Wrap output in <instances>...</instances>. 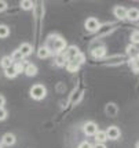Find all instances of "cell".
<instances>
[{"label":"cell","mask_w":139,"mask_h":148,"mask_svg":"<svg viewBox=\"0 0 139 148\" xmlns=\"http://www.w3.org/2000/svg\"><path fill=\"white\" fill-rule=\"evenodd\" d=\"M92 148H106V145L105 144H95V145H92Z\"/></svg>","instance_id":"cell-31"},{"label":"cell","mask_w":139,"mask_h":148,"mask_svg":"<svg viewBox=\"0 0 139 148\" xmlns=\"http://www.w3.org/2000/svg\"><path fill=\"white\" fill-rule=\"evenodd\" d=\"M91 54H92V57L94 58H103L105 56H106V49H105V46L95 47V49H92Z\"/></svg>","instance_id":"cell-10"},{"label":"cell","mask_w":139,"mask_h":148,"mask_svg":"<svg viewBox=\"0 0 139 148\" xmlns=\"http://www.w3.org/2000/svg\"><path fill=\"white\" fill-rule=\"evenodd\" d=\"M7 118V110L3 107V108H0V121H4Z\"/></svg>","instance_id":"cell-27"},{"label":"cell","mask_w":139,"mask_h":148,"mask_svg":"<svg viewBox=\"0 0 139 148\" xmlns=\"http://www.w3.org/2000/svg\"><path fill=\"white\" fill-rule=\"evenodd\" d=\"M25 73L28 76H35V75H37V66L35 64H26Z\"/></svg>","instance_id":"cell-13"},{"label":"cell","mask_w":139,"mask_h":148,"mask_svg":"<svg viewBox=\"0 0 139 148\" xmlns=\"http://www.w3.org/2000/svg\"><path fill=\"white\" fill-rule=\"evenodd\" d=\"M6 8H7V3L4 1V0H0V13H1V11H4Z\"/></svg>","instance_id":"cell-29"},{"label":"cell","mask_w":139,"mask_h":148,"mask_svg":"<svg viewBox=\"0 0 139 148\" xmlns=\"http://www.w3.org/2000/svg\"><path fill=\"white\" fill-rule=\"evenodd\" d=\"M55 64H57L58 66H65V65H66V60H65V57H63L62 53H61V54H57V58H55Z\"/></svg>","instance_id":"cell-21"},{"label":"cell","mask_w":139,"mask_h":148,"mask_svg":"<svg viewBox=\"0 0 139 148\" xmlns=\"http://www.w3.org/2000/svg\"><path fill=\"white\" fill-rule=\"evenodd\" d=\"M106 112H108L110 116H116V114H117V108H116V105H114V104H109L108 107H106Z\"/></svg>","instance_id":"cell-24"},{"label":"cell","mask_w":139,"mask_h":148,"mask_svg":"<svg viewBox=\"0 0 139 148\" xmlns=\"http://www.w3.org/2000/svg\"><path fill=\"white\" fill-rule=\"evenodd\" d=\"M21 8H24V10H32L33 8V1H31V0L21 1Z\"/></svg>","instance_id":"cell-25"},{"label":"cell","mask_w":139,"mask_h":148,"mask_svg":"<svg viewBox=\"0 0 139 148\" xmlns=\"http://www.w3.org/2000/svg\"><path fill=\"white\" fill-rule=\"evenodd\" d=\"M45 47L50 50V53L61 54L66 49V42L59 35H51L50 38L47 39V42H45Z\"/></svg>","instance_id":"cell-1"},{"label":"cell","mask_w":139,"mask_h":148,"mask_svg":"<svg viewBox=\"0 0 139 148\" xmlns=\"http://www.w3.org/2000/svg\"><path fill=\"white\" fill-rule=\"evenodd\" d=\"M10 35V29L7 25H0V39H4Z\"/></svg>","instance_id":"cell-20"},{"label":"cell","mask_w":139,"mask_h":148,"mask_svg":"<svg viewBox=\"0 0 139 148\" xmlns=\"http://www.w3.org/2000/svg\"><path fill=\"white\" fill-rule=\"evenodd\" d=\"M4 75H6L7 77H10V79H14V77L17 76L18 73L15 72V69H14V64L10 66V68H7V69H4Z\"/></svg>","instance_id":"cell-18"},{"label":"cell","mask_w":139,"mask_h":148,"mask_svg":"<svg viewBox=\"0 0 139 148\" xmlns=\"http://www.w3.org/2000/svg\"><path fill=\"white\" fill-rule=\"evenodd\" d=\"M14 69L17 73H22V72H25V65H24V61L22 62H15L14 64Z\"/></svg>","instance_id":"cell-26"},{"label":"cell","mask_w":139,"mask_h":148,"mask_svg":"<svg viewBox=\"0 0 139 148\" xmlns=\"http://www.w3.org/2000/svg\"><path fill=\"white\" fill-rule=\"evenodd\" d=\"M14 144H15V136L13 133H6L1 137V145L10 147V145H14Z\"/></svg>","instance_id":"cell-7"},{"label":"cell","mask_w":139,"mask_h":148,"mask_svg":"<svg viewBox=\"0 0 139 148\" xmlns=\"http://www.w3.org/2000/svg\"><path fill=\"white\" fill-rule=\"evenodd\" d=\"M79 148H92V145H91L88 141H83L79 144Z\"/></svg>","instance_id":"cell-28"},{"label":"cell","mask_w":139,"mask_h":148,"mask_svg":"<svg viewBox=\"0 0 139 148\" xmlns=\"http://www.w3.org/2000/svg\"><path fill=\"white\" fill-rule=\"evenodd\" d=\"M18 50H19V53L22 54V57H28V56H31L32 53H33V47H32V45H29V43H22Z\"/></svg>","instance_id":"cell-8"},{"label":"cell","mask_w":139,"mask_h":148,"mask_svg":"<svg viewBox=\"0 0 139 148\" xmlns=\"http://www.w3.org/2000/svg\"><path fill=\"white\" fill-rule=\"evenodd\" d=\"M79 53L80 51H79V49H77L76 46H69V47L65 49V51L62 54H63V57H65V60H66V62H69V61H72L73 58L76 57Z\"/></svg>","instance_id":"cell-3"},{"label":"cell","mask_w":139,"mask_h":148,"mask_svg":"<svg viewBox=\"0 0 139 148\" xmlns=\"http://www.w3.org/2000/svg\"><path fill=\"white\" fill-rule=\"evenodd\" d=\"M113 13H114V15H116V18H119V19H125L127 18V8L125 7H123V6L114 7Z\"/></svg>","instance_id":"cell-9"},{"label":"cell","mask_w":139,"mask_h":148,"mask_svg":"<svg viewBox=\"0 0 139 148\" xmlns=\"http://www.w3.org/2000/svg\"><path fill=\"white\" fill-rule=\"evenodd\" d=\"M131 43H132L134 46L135 45H139V31H134V32H131Z\"/></svg>","instance_id":"cell-23"},{"label":"cell","mask_w":139,"mask_h":148,"mask_svg":"<svg viewBox=\"0 0 139 148\" xmlns=\"http://www.w3.org/2000/svg\"><path fill=\"white\" fill-rule=\"evenodd\" d=\"M37 56H39V58H47V57H50L51 56V53H50V50L45 47V46H43V47H40L39 49V51H37Z\"/></svg>","instance_id":"cell-16"},{"label":"cell","mask_w":139,"mask_h":148,"mask_svg":"<svg viewBox=\"0 0 139 148\" xmlns=\"http://www.w3.org/2000/svg\"><path fill=\"white\" fill-rule=\"evenodd\" d=\"M0 148H3V145H1V143H0Z\"/></svg>","instance_id":"cell-33"},{"label":"cell","mask_w":139,"mask_h":148,"mask_svg":"<svg viewBox=\"0 0 139 148\" xmlns=\"http://www.w3.org/2000/svg\"><path fill=\"white\" fill-rule=\"evenodd\" d=\"M47 96V90H45V87L43 84H35V86H32L31 89V97L33 100H43L44 97Z\"/></svg>","instance_id":"cell-2"},{"label":"cell","mask_w":139,"mask_h":148,"mask_svg":"<svg viewBox=\"0 0 139 148\" xmlns=\"http://www.w3.org/2000/svg\"><path fill=\"white\" fill-rule=\"evenodd\" d=\"M135 148H139V141L136 143V145H135Z\"/></svg>","instance_id":"cell-32"},{"label":"cell","mask_w":139,"mask_h":148,"mask_svg":"<svg viewBox=\"0 0 139 148\" xmlns=\"http://www.w3.org/2000/svg\"><path fill=\"white\" fill-rule=\"evenodd\" d=\"M83 130H84V133L87 136H95V133L98 132V126L94 122H87L83 126Z\"/></svg>","instance_id":"cell-6"},{"label":"cell","mask_w":139,"mask_h":148,"mask_svg":"<svg viewBox=\"0 0 139 148\" xmlns=\"http://www.w3.org/2000/svg\"><path fill=\"white\" fill-rule=\"evenodd\" d=\"M127 18L131 19V21H138L139 19V8H130V10H127Z\"/></svg>","instance_id":"cell-12"},{"label":"cell","mask_w":139,"mask_h":148,"mask_svg":"<svg viewBox=\"0 0 139 148\" xmlns=\"http://www.w3.org/2000/svg\"><path fill=\"white\" fill-rule=\"evenodd\" d=\"M72 61H73V62H76L77 65H81L83 62L85 61V56H84L83 53H79V54H77V56H76L75 58H73Z\"/></svg>","instance_id":"cell-22"},{"label":"cell","mask_w":139,"mask_h":148,"mask_svg":"<svg viewBox=\"0 0 139 148\" xmlns=\"http://www.w3.org/2000/svg\"><path fill=\"white\" fill-rule=\"evenodd\" d=\"M79 68H80V65H77L76 62H73V61L66 62V69H68L69 72H77L79 71Z\"/></svg>","instance_id":"cell-19"},{"label":"cell","mask_w":139,"mask_h":148,"mask_svg":"<svg viewBox=\"0 0 139 148\" xmlns=\"http://www.w3.org/2000/svg\"><path fill=\"white\" fill-rule=\"evenodd\" d=\"M106 140H108V137H106V132L105 130H98L95 133V141H96V144H105Z\"/></svg>","instance_id":"cell-11"},{"label":"cell","mask_w":139,"mask_h":148,"mask_svg":"<svg viewBox=\"0 0 139 148\" xmlns=\"http://www.w3.org/2000/svg\"><path fill=\"white\" fill-rule=\"evenodd\" d=\"M13 60H11V57H8V56H6V57L1 58V61H0V65H1V68H4V69H7V68H10L11 65H13Z\"/></svg>","instance_id":"cell-15"},{"label":"cell","mask_w":139,"mask_h":148,"mask_svg":"<svg viewBox=\"0 0 139 148\" xmlns=\"http://www.w3.org/2000/svg\"><path fill=\"white\" fill-rule=\"evenodd\" d=\"M106 132V137H108V140H117V138H120V129L117 127V126H110L108 130H105Z\"/></svg>","instance_id":"cell-5"},{"label":"cell","mask_w":139,"mask_h":148,"mask_svg":"<svg viewBox=\"0 0 139 148\" xmlns=\"http://www.w3.org/2000/svg\"><path fill=\"white\" fill-rule=\"evenodd\" d=\"M85 29L88 31V32H98V29H99V26H101V24H99V21L96 18H94V17H91V18H87V21H85Z\"/></svg>","instance_id":"cell-4"},{"label":"cell","mask_w":139,"mask_h":148,"mask_svg":"<svg viewBox=\"0 0 139 148\" xmlns=\"http://www.w3.org/2000/svg\"><path fill=\"white\" fill-rule=\"evenodd\" d=\"M127 54L130 56V57L132 58V60H135V57L139 54V49L136 47V46H128V49H127Z\"/></svg>","instance_id":"cell-14"},{"label":"cell","mask_w":139,"mask_h":148,"mask_svg":"<svg viewBox=\"0 0 139 148\" xmlns=\"http://www.w3.org/2000/svg\"><path fill=\"white\" fill-rule=\"evenodd\" d=\"M11 60H13L14 64H15V62H22V61H24V57H22V54L19 53V50H15V51H13V54H11Z\"/></svg>","instance_id":"cell-17"},{"label":"cell","mask_w":139,"mask_h":148,"mask_svg":"<svg viewBox=\"0 0 139 148\" xmlns=\"http://www.w3.org/2000/svg\"><path fill=\"white\" fill-rule=\"evenodd\" d=\"M4 104H6V98L0 94V108H3V107H4Z\"/></svg>","instance_id":"cell-30"}]
</instances>
